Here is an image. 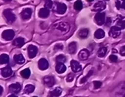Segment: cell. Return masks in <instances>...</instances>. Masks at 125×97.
I'll use <instances>...</instances> for the list:
<instances>
[{
	"label": "cell",
	"instance_id": "44dd1931",
	"mask_svg": "<svg viewBox=\"0 0 125 97\" xmlns=\"http://www.w3.org/2000/svg\"><path fill=\"white\" fill-rule=\"evenodd\" d=\"M88 33H89V31L88 29H86V28L81 29L79 30V32H78V37L80 38L84 39L88 36Z\"/></svg>",
	"mask_w": 125,
	"mask_h": 97
},
{
	"label": "cell",
	"instance_id": "6da1fadb",
	"mask_svg": "<svg viewBox=\"0 0 125 97\" xmlns=\"http://www.w3.org/2000/svg\"><path fill=\"white\" fill-rule=\"evenodd\" d=\"M3 15H4V16H5L6 21L9 23H13L16 20V16H15V14L10 9H7L6 10H4Z\"/></svg>",
	"mask_w": 125,
	"mask_h": 97
},
{
	"label": "cell",
	"instance_id": "d4e9b609",
	"mask_svg": "<svg viewBox=\"0 0 125 97\" xmlns=\"http://www.w3.org/2000/svg\"><path fill=\"white\" fill-rule=\"evenodd\" d=\"M105 37V32L102 30V29H99L95 31V37L97 39H102Z\"/></svg>",
	"mask_w": 125,
	"mask_h": 97
},
{
	"label": "cell",
	"instance_id": "d6a6232c",
	"mask_svg": "<svg viewBox=\"0 0 125 97\" xmlns=\"http://www.w3.org/2000/svg\"><path fill=\"white\" fill-rule=\"evenodd\" d=\"M93 85H94V88L95 89H99L102 86V82L99 81H94Z\"/></svg>",
	"mask_w": 125,
	"mask_h": 97
},
{
	"label": "cell",
	"instance_id": "ac0fdd59",
	"mask_svg": "<svg viewBox=\"0 0 125 97\" xmlns=\"http://www.w3.org/2000/svg\"><path fill=\"white\" fill-rule=\"evenodd\" d=\"M13 60L14 61L16 62L17 64H19V65H21V64H23L25 61V59L23 56L21 54H15L14 57H13Z\"/></svg>",
	"mask_w": 125,
	"mask_h": 97
},
{
	"label": "cell",
	"instance_id": "30bf717a",
	"mask_svg": "<svg viewBox=\"0 0 125 97\" xmlns=\"http://www.w3.org/2000/svg\"><path fill=\"white\" fill-rule=\"evenodd\" d=\"M105 9V4L104 2L103 1H99V2H97L95 5L93 6V11H95V12H100L102 10H103Z\"/></svg>",
	"mask_w": 125,
	"mask_h": 97
},
{
	"label": "cell",
	"instance_id": "8d00e7d4",
	"mask_svg": "<svg viewBox=\"0 0 125 97\" xmlns=\"http://www.w3.org/2000/svg\"><path fill=\"white\" fill-rule=\"evenodd\" d=\"M74 79V77L73 75H72V74H70V75L67 76V79H66V81H69V82H70V81H72Z\"/></svg>",
	"mask_w": 125,
	"mask_h": 97
},
{
	"label": "cell",
	"instance_id": "ab89813d",
	"mask_svg": "<svg viewBox=\"0 0 125 97\" xmlns=\"http://www.w3.org/2000/svg\"><path fill=\"white\" fill-rule=\"evenodd\" d=\"M116 7L117 8V9H120V8H121V2L120 0H116Z\"/></svg>",
	"mask_w": 125,
	"mask_h": 97
},
{
	"label": "cell",
	"instance_id": "ba28073f",
	"mask_svg": "<svg viewBox=\"0 0 125 97\" xmlns=\"http://www.w3.org/2000/svg\"><path fill=\"white\" fill-rule=\"evenodd\" d=\"M44 83L46 85V86L48 87H52L53 85L56 83V81H55L54 77L52 76H50V75H47L44 78Z\"/></svg>",
	"mask_w": 125,
	"mask_h": 97
},
{
	"label": "cell",
	"instance_id": "52a82bcc",
	"mask_svg": "<svg viewBox=\"0 0 125 97\" xmlns=\"http://www.w3.org/2000/svg\"><path fill=\"white\" fill-rule=\"evenodd\" d=\"M21 85L20 83H13L10 85L9 87V90L10 92L12 93H15V94H17V93H19L20 91L21 90Z\"/></svg>",
	"mask_w": 125,
	"mask_h": 97
},
{
	"label": "cell",
	"instance_id": "4dcf8cb0",
	"mask_svg": "<svg viewBox=\"0 0 125 97\" xmlns=\"http://www.w3.org/2000/svg\"><path fill=\"white\" fill-rule=\"evenodd\" d=\"M56 61L58 63H64L66 61V57L64 55H62V54H60V55H58L56 58Z\"/></svg>",
	"mask_w": 125,
	"mask_h": 97
},
{
	"label": "cell",
	"instance_id": "e0dca14e",
	"mask_svg": "<svg viewBox=\"0 0 125 97\" xmlns=\"http://www.w3.org/2000/svg\"><path fill=\"white\" fill-rule=\"evenodd\" d=\"M116 26L119 27L120 30L124 29L125 28V17L119 16L118 19L116 20Z\"/></svg>",
	"mask_w": 125,
	"mask_h": 97
},
{
	"label": "cell",
	"instance_id": "f546056e",
	"mask_svg": "<svg viewBox=\"0 0 125 97\" xmlns=\"http://www.w3.org/2000/svg\"><path fill=\"white\" fill-rule=\"evenodd\" d=\"M83 8V4H82L81 0H77V1L75 2L74 3V9L77 11L81 10V9Z\"/></svg>",
	"mask_w": 125,
	"mask_h": 97
},
{
	"label": "cell",
	"instance_id": "836d02e7",
	"mask_svg": "<svg viewBox=\"0 0 125 97\" xmlns=\"http://www.w3.org/2000/svg\"><path fill=\"white\" fill-rule=\"evenodd\" d=\"M109 58V60H110V61H112V62H116L117 60H118V57H117L116 55H114V54H111Z\"/></svg>",
	"mask_w": 125,
	"mask_h": 97
},
{
	"label": "cell",
	"instance_id": "60d3db41",
	"mask_svg": "<svg viewBox=\"0 0 125 97\" xmlns=\"http://www.w3.org/2000/svg\"><path fill=\"white\" fill-rule=\"evenodd\" d=\"M121 8L125 9V0H121Z\"/></svg>",
	"mask_w": 125,
	"mask_h": 97
},
{
	"label": "cell",
	"instance_id": "7402d4cb",
	"mask_svg": "<svg viewBox=\"0 0 125 97\" xmlns=\"http://www.w3.org/2000/svg\"><path fill=\"white\" fill-rule=\"evenodd\" d=\"M24 43H25L24 39L22 38V37H18V38L15 39V40H14L13 45L17 46V47H19V48H21V47H22L23 44H24Z\"/></svg>",
	"mask_w": 125,
	"mask_h": 97
},
{
	"label": "cell",
	"instance_id": "7dc6e473",
	"mask_svg": "<svg viewBox=\"0 0 125 97\" xmlns=\"http://www.w3.org/2000/svg\"><path fill=\"white\" fill-rule=\"evenodd\" d=\"M105 1H109V0H105Z\"/></svg>",
	"mask_w": 125,
	"mask_h": 97
},
{
	"label": "cell",
	"instance_id": "f1b7e54d",
	"mask_svg": "<svg viewBox=\"0 0 125 97\" xmlns=\"http://www.w3.org/2000/svg\"><path fill=\"white\" fill-rule=\"evenodd\" d=\"M107 52V48H105V47H103V48H101L99 51H98V56L99 57H103L105 54Z\"/></svg>",
	"mask_w": 125,
	"mask_h": 97
},
{
	"label": "cell",
	"instance_id": "5b68a950",
	"mask_svg": "<svg viewBox=\"0 0 125 97\" xmlns=\"http://www.w3.org/2000/svg\"><path fill=\"white\" fill-rule=\"evenodd\" d=\"M120 33H121L120 29L119 28V27H117L116 26H113L112 28L110 29V30H109V36L113 37V38L118 37L120 35Z\"/></svg>",
	"mask_w": 125,
	"mask_h": 97
},
{
	"label": "cell",
	"instance_id": "e575fe53",
	"mask_svg": "<svg viewBox=\"0 0 125 97\" xmlns=\"http://www.w3.org/2000/svg\"><path fill=\"white\" fill-rule=\"evenodd\" d=\"M92 75V70H91V71H90L89 72H88V75H86L84 78H83V79H82L81 81V82H84V81H86V79H88V78L90 76V75Z\"/></svg>",
	"mask_w": 125,
	"mask_h": 97
},
{
	"label": "cell",
	"instance_id": "484cf974",
	"mask_svg": "<svg viewBox=\"0 0 125 97\" xmlns=\"http://www.w3.org/2000/svg\"><path fill=\"white\" fill-rule=\"evenodd\" d=\"M21 75L23 78H24V79H28L31 75V71L29 68H25L22 70L21 72Z\"/></svg>",
	"mask_w": 125,
	"mask_h": 97
},
{
	"label": "cell",
	"instance_id": "c3c4849f",
	"mask_svg": "<svg viewBox=\"0 0 125 97\" xmlns=\"http://www.w3.org/2000/svg\"><path fill=\"white\" fill-rule=\"evenodd\" d=\"M33 97H37V96H33Z\"/></svg>",
	"mask_w": 125,
	"mask_h": 97
},
{
	"label": "cell",
	"instance_id": "9a60e30c",
	"mask_svg": "<svg viewBox=\"0 0 125 97\" xmlns=\"http://www.w3.org/2000/svg\"><path fill=\"white\" fill-rule=\"evenodd\" d=\"M89 57V51L87 49H83L81 50L79 52V54H78V57L80 58L82 61H85L88 59V57Z\"/></svg>",
	"mask_w": 125,
	"mask_h": 97
},
{
	"label": "cell",
	"instance_id": "1f68e13d",
	"mask_svg": "<svg viewBox=\"0 0 125 97\" xmlns=\"http://www.w3.org/2000/svg\"><path fill=\"white\" fill-rule=\"evenodd\" d=\"M53 6V2L52 0H46V2H45V7L46 8V9H51V8Z\"/></svg>",
	"mask_w": 125,
	"mask_h": 97
},
{
	"label": "cell",
	"instance_id": "5bb4252c",
	"mask_svg": "<svg viewBox=\"0 0 125 97\" xmlns=\"http://www.w3.org/2000/svg\"><path fill=\"white\" fill-rule=\"evenodd\" d=\"M1 74L4 78H8L12 75L13 72H12V69L10 66H6V67L1 69Z\"/></svg>",
	"mask_w": 125,
	"mask_h": 97
},
{
	"label": "cell",
	"instance_id": "d6986e66",
	"mask_svg": "<svg viewBox=\"0 0 125 97\" xmlns=\"http://www.w3.org/2000/svg\"><path fill=\"white\" fill-rule=\"evenodd\" d=\"M49 10L46 8H42L40 10H39V13H38V16H40L41 18H47L49 16Z\"/></svg>",
	"mask_w": 125,
	"mask_h": 97
},
{
	"label": "cell",
	"instance_id": "603a6c76",
	"mask_svg": "<svg viewBox=\"0 0 125 97\" xmlns=\"http://www.w3.org/2000/svg\"><path fill=\"white\" fill-rule=\"evenodd\" d=\"M10 61V57L9 55H7L6 54H2L0 56V64L4 65V64H7L9 63Z\"/></svg>",
	"mask_w": 125,
	"mask_h": 97
},
{
	"label": "cell",
	"instance_id": "f6af8a7d",
	"mask_svg": "<svg viewBox=\"0 0 125 97\" xmlns=\"http://www.w3.org/2000/svg\"><path fill=\"white\" fill-rule=\"evenodd\" d=\"M88 2H92V1H94V0H87Z\"/></svg>",
	"mask_w": 125,
	"mask_h": 97
},
{
	"label": "cell",
	"instance_id": "8fae6325",
	"mask_svg": "<svg viewBox=\"0 0 125 97\" xmlns=\"http://www.w3.org/2000/svg\"><path fill=\"white\" fill-rule=\"evenodd\" d=\"M70 66H71V69L73 72H78L81 71V66L79 62H77V61L72 60L70 62Z\"/></svg>",
	"mask_w": 125,
	"mask_h": 97
},
{
	"label": "cell",
	"instance_id": "b9f144b4",
	"mask_svg": "<svg viewBox=\"0 0 125 97\" xmlns=\"http://www.w3.org/2000/svg\"><path fill=\"white\" fill-rule=\"evenodd\" d=\"M2 92H3V89H2V86H0V96H2Z\"/></svg>",
	"mask_w": 125,
	"mask_h": 97
},
{
	"label": "cell",
	"instance_id": "f35d334b",
	"mask_svg": "<svg viewBox=\"0 0 125 97\" xmlns=\"http://www.w3.org/2000/svg\"><path fill=\"white\" fill-rule=\"evenodd\" d=\"M63 49V45L62 44H56V46H55V50H62Z\"/></svg>",
	"mask_w": 125,
	"mask_h": 97
},
{
	"label": "cell",
	"instance_id": "4fadbf2b",
	"mask_svg": "<svg viewBox=\"0 0 125 97\" xmlns=\"http://www.w3.org/2000/svg\"><path fill=\"white\" fill-rule=\"evenodd\" d=\"M38 68L39 69L42 70V71H44V70H46L47 68H49V62L45 58H41L40 60L38 61Z\"/></svg>",
	"mask_w": 125,
	"mask_h": 97
},
{
	"label": "cell",
	"instance_id": "2e32d148",
	"mask_svg": "<svg viewBox=\"0 0 125 97\" xmlns=\"http://www.w3.org/2000/svg\"><path fill=\"white\" fill-rule=\"evenodd\" d=\"M62 90L61 89V88L57 87L49 92V97H59L62 94Z\"/></svg>",
	"mask_w": 125,
	"mask_h": 97
},
{
	"label": "cell",
	"instance_id": "bcb514c9",
	"mask_svg": "<svg viewBox=\"0 0 125 97\" xmlns=\"http://www.w3.org/2000/svg\"><path fill=\"white\" fill-rule=\"evenodd\" d=\"M68 1H71V0H68Z\"/></svg>",
	"mask_w": 125,
	"mask_h": 97
},
{
	"label": "cell",
	"instance_id": "ee69618b",
	"mask_svg": "<svg viewBox=\"0 0 125 97\" xmlns=\"http://www.w3.org/2000/svg\"><path fill=\"white\" fill-rule=\"evenodd\" d=\"M3 1H5V2H10L11 0H3Z\"/></svg>",
	"mask_w": 125,
	"mask_h": 97
},
{
	"label": "cell",
	"instance_id": "d590c367",
	"mask_svg": "<svg viewBox=\"0 0 125 97\" xmlns=\"http://www.w3.org/2000/svg\"><path fill=\"white\" fill-rule=\"evenodd\" d=\"M120 54L121 56H125V46H123L120 50Z\"/></svg>",
	"mask_w": 125,
	"mask_h": 97
},
{
	"label": "cell",
	"instance_id": "74e56055",
	"mask_svg": "<svg viewBox=\"0 0 125 97\" xmlns=\"http://www.w3.org/2000/svg\"><path fill=\"white\" fill-rule=\"evenodd\" d=\"M111 23H112V19L110 17H108L106 19V22H105V25H106L107 26H109L111 25Z\"/></svg>",
	"mask_w": 125,
	"mask_h": 97
},
{
	"label": "cell",
	"instance_id": "7bdbcfd3",
	"mask_svg": "<svg viewBox=\"0 0 125 97\" xmlns=\"http://www.w3.org/2000/svg\"><path fill=\"white\" fill-rule=\"evenodd\" d=\"M8 97H17V96H15V95H13V94H12V95L9 96Z\"/></svg>",
	"mask_w": 125,
	"mask_h": 97
},
{
	"label": "cell",
	"instance_id": "83f0119b",
	"mask_svg": "<svg viewBox=\"0 0 125 97\" xmlns=\"http://www.w3.org/2000/svg\"><path fill=\"white\" fill-rule=\"evenodd\" d=\"M116 91L117 93H119V94L124 92V91H125V81L121 82L118 86H117V89H116Z\"/></svg>",
	"mask_w": 125,
	"mask_h": 97
},
{
	"label": "cell",
	"instance_id": "ffe728a7",
	"mask_svg": "<svg viewBox=\"0 0 125 97\" xmlns=\"http://www.w3.org/2000/svg\"><path fill=\"white\" fill-rule=\"evenodd\" d=\"M56 70L59 74H61V73H63L66 72V68L63 63H57V65L56 66Z\"/></svg>",
	"mask_w": 125,
	"mask_h": 97
},
{
	"label": "cell",
	"instance_id": "cb8c5ba5",
	"mask_svg": "<svg viewBox=\"0 0 125 97\" xmlns=\"http://www.w3.org/2000/svg\"><path fill=\"white\" fill-rule=\"evenodd\" d=\"M68 50L70 54H75L76 50H77V44L75 42H71L68 46Z\"/></svg>",
	"mask_w": 125,
	"mask_h": 97
},
{
	"label": "cell",
	"instance_id": "681fc988",
	"mask_svg": "<svg viewBox=\"0 0 125 97\" xmlns=\"http://www.w3.org/2000/svg\"><path fill=\"white\" fill-rule=\"evenodd\" d=\"M124 97H125V95H124Z\"/></svg>",
	"mask_w": 125,
	"mask_h": 97
},
{
	"label": "cell",
	"instance_id": "8992f818",
	"mask_svg": "<svg viewBox=\"0 0 125 97\" xmlns=\"http://www.w3.org/2000/svg\"><path fill=\"white\" fill-rule=\"evenodd\" d=\"M31 15H32V9H30V8H27L24 9L21 13V17L23 20H27L31 17Z\"/></svg>",
	"mask_w": 125,
	"mask_h": 97
},
{
	"label": "cell",
	"instance_id": "3957f363",
	"mask_svg": "<svg viewBox=\"0 0 125 97\" xmlns=\"http://www.w3.org/2000/svg\"><path fill=\"white\" fill-rule=\"evenodd\" d=\"M15 36V33L13 30H6L2 33V37L6 40H11Z\"/></svg>",
	"mask_w": 125,
	"mask_h": 97
},
{
	"label": "cell",
	"instance_id": "9c48e42d",
	"mask_svg": "<svg viewBox=\"0 0 125 97\" xmlns=\"http://www.w3.org/2000/svg\"><path fill=\"white\" fill-rule=\"evenodd\" d=\"M38 53V48L34 45H29L28 46V57L30 58H34L37 55Z\"/></svg>",
	"mask_w": 125,
	"mask_h": 97
},
{
	"label": "cell",
	"instance_id": "7c38bea8",
	"mask_svg": "<svg viewBox=\"0 0 125 97\" xmlns=\"http://www.w3.org/2000/svg\"><path fill=\"white\" fill-rule=\"evenodd\" d=\"M56 11L59 14H64L66 11V6L64 3H56Z\"/></svg>",
	"mask_w": 125,
	"mask_h": 97
},
{
	"label": "cell",
	"instance_id": "277c9868",
	"mask_svg": "<svg viewBox=\"0 0 125 97\" xmlns=\"http://www.w3.org/2000/svg\"><path fill=\"white\" fill-rule=\"evenodd\" d=\"M105 19V16L104 13H98L95 16V23L99 26H102L104 24Z\"/></svg>",
	"mask_w": 125,
	"mask_h": 97
},
{
	"label": "cell",
	"instance_id": "7a4b0ae2",
	"mask_svg": "<svg viewBox=\"0 0 125 97\" xmlns=\"http://www.w3.org/2000/svg\"><path fill=\"white\" fill-rule=\"evenodd\" d=\"M54 27L60 30L62 33H66L70 30V25L66 22H60L54 25Z\"/></svg>",
	"mask_w": 125,
	"mask_h": 97
},
{
	"label": "cell",
	"instance_id": "4316f807",
	"mask_svg": "<svg viewBox=\"0 0 125 97\" xmlns=\"http://www.w3.org/2000/svg\"><path fill=\"white\" fill-rule=\"evenodd\" d=\"M34 91V86L33 85L28 84V85H27L24 88V92L27 93V94H30V93L33 92Z\"/></svg>",
	"mask_w": 125,
	"mask_h": 97
}]
</instances>
